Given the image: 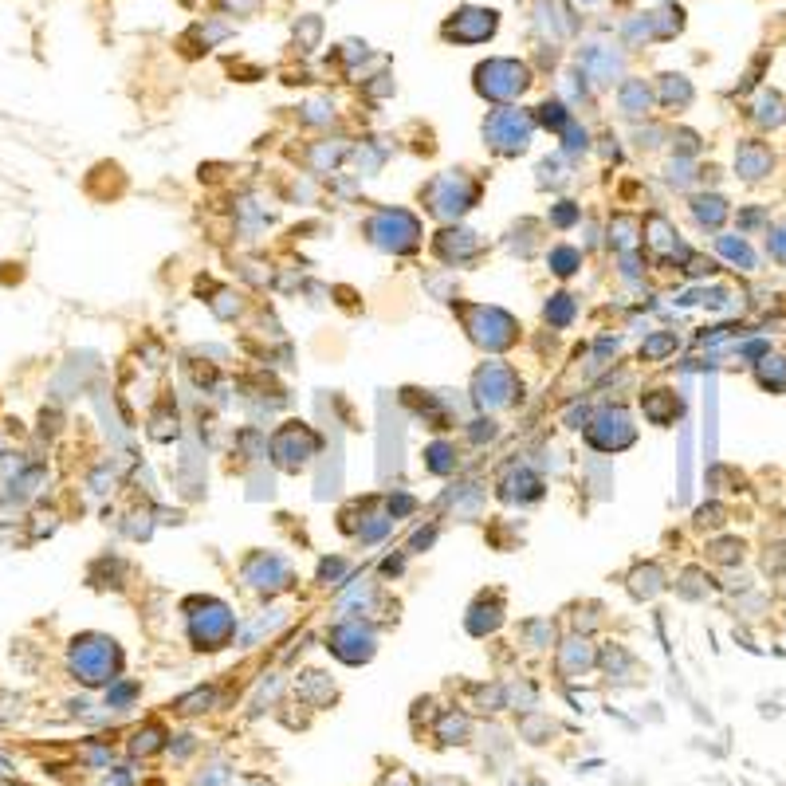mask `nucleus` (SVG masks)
<instances>
[{
	"label": "nucleus",
	"mask_w": 786,
	"mask_h": 786,
	"mask_svg": "<svg viewBox=\"0 0 786 786\" xmlns=\"http://www.w3.org/2000/svg\"><path fill=\"white\" fill-rule=\"evenodd\" d=\"M118 649L111 637H103V633H87V637H75L71 645V673L79 676L83 684H103V681H114L118 673Z\"/></svg>",
	"instance_id": "1"
},
{
	"label": "nucleus",
	"mask_w": 786,
	"mask_h": 786,
	"mask_svg": "<svg viewBox=\"0 0 786 786\" xmlns=\"http://www.w3.org/2000/svg\"><path fill=\"white\" fill-rule=\"evenodd\" d=\"M527 87H531V68L519 59L500 56V59H488L476 68V91L492 103H511V99H519Z\"/></svg>",
	"instance_id": "2"
},
{
	"label": "nucleus",
	"mask_w": 786,
	"mask_h": 786,
	"mask_svg": "<svg viewBox=\"0 0 786 786\" xmlns=\"http://www.w3.org/2000/svg\"><path fill=\"white\" fill-rule=\"evenodd\" d=\"M535 122L515 106H503V111H492L488 122H483V138H488L492 149L500 154H523L527 142H531Z\"/></svg>",
	"instance_id": "3"
},
{
	"label": "nucleus",
	"mask_w": 786,
	"mask_h": 786,
	"mask_svg": "<svg viewBox=\"0 0 786 786\" xmlns=\"http://www.w3.org/2000/svg\"><path fill=\"white\" fill-rule=\"evenodd\" d=\"M495 28H500V13H495V8L465 5L440 24V36H445L448 44H483V40L495 36Z\"/></svg>",
	"instance_id": "4"
},
{
	"label": "nucleus",
	"mask_w": 786,
	"mask_h": 786,
	"mask_svg": "<svg viewBox=\"0 0 786 786\" xmlns=\"http://www.w3.org/2000/svg\"><path fill=\"white\" fill-rule=\"evenodd\" d=\"M204 610L209 613H189V637L197 649H221V645L232 637L236 618L229 613V606H221V601H204Z\"/></svg>",
	"instance_id": "5"
},
{
	"label": "nucleus",
	"mask_w": 786,
	"mask_h": 786,
	"mask_svg": "<svg viewBox=\"0 0 786 786\" xmlns=\"http://www.w3.org/2000/svg\"><path fill=\"white\" fill-rule=\"evenodd\" d=\"M437 189H445V197L440 193H429V209L437 212V217H456V212L472 209V201H476V185L465 177V174H448V177H437L433 181Z\"/></svg>",
	"instance_id": "6"
},
{
	"label": "nucleus",
	"mask_w": 786,
	"mask_h": 786,
	"mask_svg": "<svg viewBox=\"0 0 786 786\" xmlns=\"http://www.w3.org/2000/svg\"><path fill=\"white\" fill-rule=\"evenodd\" d=\"M578 71H583L590 83H598V87H610L621 75V51H613L610 44H586L578 51Z\"/></svg>",
	"instance_id": "7"
},
{
	"label": "nucleus",
	"mask_w": 786,
	"mask_h": 786,
	"mask_svg": "<svg viewBox=\"0 0 786 786\" xmlns=\"http://www.w3.org/2000/svg\"><path fill=\"white\" fill-rule=\"evenodd\" d=\"M330 641H335V653L342 656V661H350V664L370 661V653H374V637H370V629H362L358 621H354V626H339Z\"/></svg>",
	"instance_id": "8"
},
{
	"label": "nucleus",
	"mask_w": 786,
	"mask_h": 786,
	"mask_svg": "<svg viewBox=\"0 0 786 786\" xmlns=\"http://www.w3.org/2000/svg\"><path fill=\"white\" fill-rule=\"evenodd\" d=\"M771 166H774V158H771V149L763 146V142H739V149H736V169L747 181H759L763 174H771Z\"/></svg>",
	"instance_id": "9"
},
{
	"label": "nucleus",
	"mask_w": 786,
	"mask_h": 786,
	"mask_svg": "<svg viewBox=\"0 0 786 786\" xmlns=\"http://www.w3.org/2000/svg\"><path fill=\"white\" fill-rule=\"evenodd\" d=\"M618 99H621V114L641 118L645 111H649V103H653V91H649V83H645V79H626L618 87Z\"/></svg>",
	"instance_id": "10"
},
{
	"label": "nucleus",
	"mask_w": 786,
	"mask_h": 786,
	"mask_svg": "<svg viewBox=\"0 0 786 786\" xmlns=\"http://www.w3.org/2000/svg\"><path fill=\"white\" fill-rule=\"evenodd\" d=\"M649 24H653V40H673L684 28V13L676 5H661L656 13H649Z\"/></svg>",
	"instance_id": "11"
},
{
	"label": "nucleus",
	"mask_w": 786,
	"mask_h": 786,
	"mask_svg": "<svg viewBox=\"0 0 786 786\" xmlns=\"http://www.w3.org/2000/svg\"><path fill=\"white\" fill-rule=\"evenodd\" d=\"M661 99H664V106H676V111H681V106H688L692 103V83L684 79V75H661Z\"/></svg>",
	"instance_id": "12"
},
{
	"label": "nucleus",
	"mask_w": 786,
	"mask_h": 786,
	"mask_svg": "<svg viewBox=\"0 0 786 786\" xmlns=\"http://www.w3.org/2000/svg\"><path fill=\"white\" fill-rule=\"evenodd\" d=\"M755 118L763 126H779L786 118V106H782V95L779 91H763L759 103H755Z\"/></svg>",
	"instance_id": "13"
},
{
	"label": "nucleus",
	"mask_w": 786,
	"mask_h": 786,
	"mask_svg": "<svg viewBox=\"0 0 786 786\" xmlns=\"http://www.w3.org/2000/svg\"><path fill=\"white\" fill-rule=\"evenodd\" d=\"M755 374H759V382L767 385V390H786V358H771L767 354Z\"/></svg>",
	"instance_id": "14"
},
{
	"label": "nucleus",
	"mask_w": 786,
	"mask_h": 786,
	"mask_svg": "<svg viewBox=\"0 0 786 786\" xmlns=\"http://www.w3.org/2000/svg\"><path fill=\"white\" fill-rule=\"evenodd\" d=\"M676 409H681V405H676L673 397H664V390H656V393L645 397V413H649L656 425H669V417L676 413Z\"/></svg>",
	"instance_id": "15"
},
{
	"label": "nucleus",
	"mask_w": 786,
	"mask_h": 786,
	"mask_svg": "<svg viewBox=\"0 0 786 786\" xmlns=\"http://www.w3.org/2000/svg\"><path fill=\"white\" fill-rule=\"evenodd\" d=\"M692 209H696V221H700V224H712V229H716V224L727 217V204H724V197H700V201L692 204Z\"/></svg>",
	"instance_id": "16"
},
{
	"label": "nucleus",
	"mask_w": 786,
	"mask_h": 786,
	"mask_svg": "<svg viewBox=\"0 0 786 786\" xmlns=\"http://www.w3.org/2000/svg\"><path fill=\"white\" fill-rule=\"evenodd\" d=\"M716 248L727 256V260H736V264H743V267H755V256H751V248L743 244V240H731V236H719V240H716Z\"/></svg>",
	"instance_id": "17"
},
{
	"label": "nucleus",
	"mask_w": 786,
	"mask_h": 786,
	"mask_svg": "<svg viewBox=\"0 0 786 786\" xmlns=\"http://www.w3.org/2000/svg\"><path fill=\"white\" fill-rule=\"evenodd\" d=\"M551 260H555V272H558V276H570V272H574V264L583 260V256H578L574 248H555Z\"/></svg>",
	"instance_id": "18"
},
{
	"label": "nucleus",
	"mask_w": 786,
	"mask_h": 786,
	"mask_svg": "<svg viewBox=\"0 0 786 786\" xmlns=\"http://www.w3.org/2000/svg\"><path fill=\"white\" fill-rule=\"evenodd\" d=\"M539 118L547 126H555V131H563V126L570 122V114H563V103H543L539 106Z\"/></svg>",
	"instance_id": "19"
},
{
	"label": "nucleus",
	"mask_w": 786,
	"mask_h": 786,
	"mask_svg": "<svg viewBox=\"0 0 786 786\" xmlns=\"http://www.w3.org/2000/svg\"><path fill=\"white\" fill-rule=\"evenodd\" d=\"M468 731V719L465 716H445V727H440V739L445 743H460V736Z\"/></svg>",
	"instance_id": "20"
},
{
	"label": "nucleus",
	"mask_w": 786,
	"mask_h": 786,
	"mask_svg": "<svg viewBox=\"0 0 786 786\" xmlns=\"http://www.w3.org/2000/svg\"><path fill=\"white\" fill-rule=\"evenodd\" d=\"M669 350H676V335H656V339H649V347H645L641 354H645V358H661V354H669Z\"/></svg>",
	"instance_id": "21"
},
{
	"label": "nucleus",
	"mask_w": 786,
	"mask_h": 786,
	"mask_svg": "<svg viewBox=\"0 0 786 786\" xmlns=\"http://www.w3.org/2000/svg\"><path fill=\"white\" fill-rule=\"evenodd\" d=\"M555 299H558V303H555V307H551V303H547V319H555V322H558V327H563V322L570 319V311H574V307H570V295H555Z\"/></svg>",
	"instance_id": "22"
},
{
	"label": "nucleus",
	"mask_w": 786,
	"mask_h": 786,
	"mask_svg": "<svg viewBox=\"0 0 786 786\" xmlns=\"http://www.w3.org/2000/svg\"><path fill=\"white\" fill-rule=\"evenodd\" d=\"M767 248H771L774 260H782V264H786V229H774V232H771V240H767Z\"/></svg>",
	"instance_id": "23"
},
{
	"label": "nucleus",
	"mask_w": 786,
	"mask_h": 786,
	"mask_svg": "<svg viewBox=\"0 0 786 786\" xmlns=\"http://www.w3.org/2000/svg\"><path fill=\"white\" fill-rule=\"evenodd\" d=\"M256 5H260V0H224V8H232V13H252Z\"/></svg>",
	"instance_id": "24"
},
{
	"label": "nucleus",
	"mask_w": 786,
	"mask_h": 786,
	"mask_svg": "<svg viewBox=\"0 0 786 786\" xmlns=\"http://www.w3.org/2000/svg\"><path fill=\"white\" fill-rule=\"evenodd\" d=\"M586 5H590V0H586Z\"/></svg>",
	"instance_id": "25"
}]
</instances>
